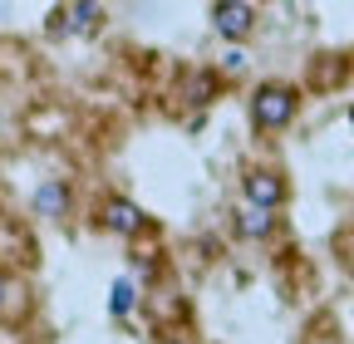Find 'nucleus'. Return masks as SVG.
Segmentation results:
<instances>
[{
  "instance_id": "nucleus-2",
  "label": "nucleus",
  "mask_w": 354,
  "mask_h": 344,
  "mask_svg": "<svg viewBox=\"0 0 354 344\" xmlns=\"http://www.w3.org/2000/svg\"><path fill=\"white\" fill-rule=\"evenodd\" d=\"M246 197H251V207H261V211H276V207L286 202V182L276 178V172H251V178H246Z\"/></svg>"
},
{
  "instance_id": "nucleus-9",
  "label": "nucleus",
  "mask_w": 354,
  "mask_h": 344,
  "mask_svg": "<svg viewBox=\"0 0 354 344\" xmlns=\"http://www.w3.org/2000/svg\"><path fill=\"white\" fill-rule=\"evenodd\" d=\"M0 300H6V276H0Z\"/></svg>"
},
{
  "instance_id": "nucleus-7",
  "label": "nucleus",
  "mask_w": 354,
  "mask_h": 344,
  "mask_svg": "<svg viewBox=\"0 0 354 344\" xmlns=\"http://www.w3.org/2000/svg\"><path fill=\"white\" fill-rule=\"evenodd\" d=\"M35 207H39V217H59V211L69 207V192H64V182H44V187L35 192Z\"/></svg>"
},
{
  "instance_id": "nucleus-3",
  "label": "nucleus",
  "mask_w": 354,
  "mask_h": 344,
  "mask_svg": "<svg viewBox=\"0 0 354 344\" xmlns=\"http://www.w3.org/2000/svg\"><path fill=\"white\" fill-rule=\"evenodd\" d=\"M212 20H216V30L227 35V39H246V35H251L256 10H251V6H241V0H227V6H216V10H212Z\"/></svg>"
},
{
  "instance_id": "nucleus-5",
  "label": "nucleus",
  "mask_w": 354,
  "mask_h": 344,
  "mask_svg": "<svg viewBox=\"0 0 354 344\" xmlns=\"http://www.w3.org/2000/svg\"><path fill=\"white\" fill-rule=\"evenodd\" d=\"M99 20H104L99 6H59L55 20H50V30H55V35H64V30H94Z\"/></svg>"
},
{
  "instance_id": "nucleus-8",
  "label": "nucleus",
  "mask_w": 354,
  "mask_h": 344,
  "mask_svg": "<svg viewBox=\"0 0 354 344\" xmlns=\"http://www.w3.org/2000/svg\"><path fill=\"white\" fill-rule=\"evenodd\" d=\"M128 305H133V285L118 280V285H113V315H128Z\"/></svg>"
},
{
  "instance_id": "nucleus-6",
  "label": "nucleus",
  "mask_w": 354,
  "mask_h": 344,
  "mask_svg": "<svg viewBox=\"0 0 354 344\" xmlns=\"http://www.w3.org/2000/svg\"><path fill=\"white\" fill-rule=\"evenodd\" d=\"M271 227H276V217H271V211H261V207H241V211H236V231H241L246 241L271 236Z\"/></svg>"
},
{
  "instance_id": "nucleus-4",
  "label": "nucleus",
  "mask_w": 354,
  "mask_h": 344,
  "mask_svg": "<svg viewBox=\"0 0 354 344\" xmlns=\"http://www.w3.org/2000/svg\"><path fill=\"white\" fill-rule=\"evenodd\" d=\"M104 227L118 231V236H133V231H143V211L133 202H123V197H109L104 202Z\"/></svg>"
},
{
  "instance_id": "nucleus-1",
  "label": "nucleus",
  "mask_w": 354,
  "mask_h": 344,
  "mask_svg": "<svg viewBox=\"0 0 354 344\" xmlns=\"http://www.w3.org/2000/svg\"><path fill=\"white\" fill-rule=\"evenodd\" d=\"M295 104H300L295 89H286V84H266V89L251 99V123L266 128V133H276V128H286L295 118Z\"/></svg>"
}]
</instances>
